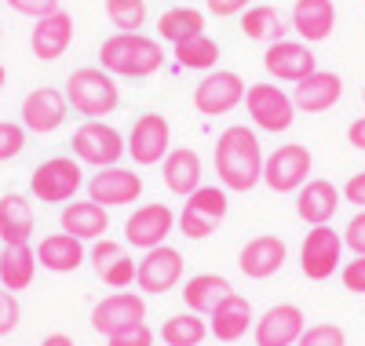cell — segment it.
Segmentation results:
<instances>
[{"instance_id":"cell-52","label":"cell","mask_w":365,"mask_h":346,"mask_svg":"<svg viewBox=\"0 0 365 346\" xmlns=\"http://www.w3.org/2000/svg\"><path fill=\"white\" fill-rule=\"evenodd\" d=\"M361 99H365V91H361Z\"/></svg>"},{"instance_id":"cell-39","label":"cell","mask_w":365,"mask_h":346,"mask_svg":"<svg viewBox=\"0 0 365 346\" xmlns=\"http://www.w3.org/2000/svg\"><path fill=\"white\" fill-rule=\"evenodd\" d=\"M135 270H139V263H132L128 256H120V259L110 263L99 277L106 281L110 288H132V285H135Z\"/></svg>"},{"instance_id":"cell-7","label":"cell","mask_w":365,"mask_h":346,"mask_svg":"<svg viewBox=\"0 0 365 346\" xmlns=\"http://www.w3.org/2000/svg\"><path fill=\"white\" fill-rule=\"evenodd\" d=\"M311 164L314 157L303 142H289V146H278L270 157H263V182L270 186L274 194H296L303 182L311 175Z\"/></svg>"},{"instance_id":"cell-1","label":"cell","mask_w":365,"mask_h":346,"mask_svg":"<svg viewBox=\"0 0 365 346\" xmlns=\"http://www.w3.org/2000/svg\"><path fill=\"white\" fill-rule=\"evenodd\" d=\"M216 175L223 190L249 194L256 182H263V146L249 124H230L216 139Z\"/></svg>"},{"instance_id":"cell-15","label":"cell","mask_w":365,"mask_h":346,"mask_svg":"<svg viewBox=\"0 0 365 346\" xmlns=\"http://www.w3.org/2000/svg\"><path fill=\"white\" fill-rule=\"evenodd\" d=\"M143 194V175H135L132 168H99L96 175L88 179V201H96L103 208H120V204H132Z\"/></svg>"},{"instance_id":"cell-33","label":"cell","mask_w":365,"mask_h":346,"mask_svg":"<svg viewBox=\"0 0 365 346\" xmlns=\"http://www.w3.org/2000/svg\"><path fill=\"white\" fill-rule=\"evenodd\" d=\"M208 335V321L201 318V313H175V318H168L161 325V342L165 346H201Z\"/></svg>"},{"instance_id":"cell-42","label":"cell","mask_w":365,"mask_h":346,"mask_svg":"<svg viewBox=\"0 0 365 346\" xmlns=\"http://www.w3.org/2000/svg\"><path fill=\"white\" fill-rule=\"evenodd\" d=\"M106 346H154V328H150L146 321H143V325H132V328H125V332L110 335Z\"/></svg>"},{"instance_id":"cell-11","label":"cell","mask_w":365,"mask_h":346,"mask_svg":"<svg viewBox=\"0 0 365 346\" xmlns=\"http://www.w3.org/2000/svg\"><path fill=\"white\" fill-rule=\"evenodd\" d=\"M66 113H70L66 91H58V88H34L22 99V128L37 132V135H51V132H58L66 124Z\"/></svg>"},{"instance_id":"cell-14","label":"cell","mask_w":365,"mask_h":346,"mask_svg":"<svg viewBox=\"0 0 365 346\" xmlns=\"http://www.w3.org/2000/svg\"><path fill=\"white\" fill-rule=\"evenodd\" d=\"M263 70L278 80L299 84L303 77H311L318 70V58H314L311 44H303V41H274L263 51Z\"/></svg>"},{"instance_id":"cell-24","label":"cell","mask_w":365,"mask_h":346,"mask_svg":"<svg viewBox=\"0 0 365 346\" xmlns=\"http://www.w3.org/2000/svg\"><path fill=\"white\" fill-rule=\"evenodd\" d=\"M165 186L179 197H190L197 186H201V175H205V164H201V153L190 150V146H179V150H168L165 157Z\"/></svg>"},{"instance_id":"cell-18","label":"cell","mask_w":365,"mask_h":346,"mask_svg":"<svg viewBox=\"0 0 365 346\" xmlns=\"http://www.w3.org/2000/svg\"><path fill=\"white\" fill-rule=\"evenodd\" d=\"M303 328H307L303 310L296 303H278L256 321L252 335H256V346H296Z\"/></svg>"},{"instance_id":"cell-40","label":"cell","mask_w":365,"mask_h":346,"mask_svg":"<svg viewBox=\"0 0 365 346\" xmlns=\"http://www.w3.org/2000/svg\"><path fill=\"white\" fill-rule=\"evenodd\" d=\"M120 256H125V244H117V241H110V237H99L96 244H91V251H88V259L96 263V273H103L110 263H117Z\"/></svg>"},{"instance_id":"cell-29","label":"cell","mask_w":365,"mask_h":346,"mask_svg":"<svg viewBox=\"0 0 365 346\" xmlns=\"http://www.w3.org/2000/svg\"><path fill=\"white\" fill-rule=\"evenodd\" d=\"M230 281L223 273H197L190 277L187 285H182V303H187L190 313H201V318H208L212 310H216L227 295H230Z\"/></svg>"},{"instance_id":"cell-35","label":"cell","mask_w":365,"mask_h":346,"mask_svg":"<svg viewBox=\"0 0 365 346\" xmlns=\"http://www.w3.org/2000/svg\"><path fill=\"white\" fill-rule=\"evenodd\" d=\"M175 226H179V234H182V237H190V241H205L212 230L220 226V219H212V215H205V211H197V208H190V204H182V211L175 215Z\"/></svg>"},{"instance_id":"cell-45","label":"cell","mask_w":365,"mask_h":346,"mask_svg":"<svg viewBox=\"0 0 365 346\" xmlns=\"http://www.w3.org/2000/svg\"><path fill=\"white\" fill-rule=\"evenodd\" d=\"M340 277H344V288H347V292L365 295V256H354L351 263H344Z\"/></svg>"},{"instance_id":"cell-34","label":"cell","mask_w":365,"mask_h":346,"mask_svg":"<svg viewBox=\"0 0 365 346\" xmlns=\"http://www.w3.org/2000/svg\"><path fill=\"white\" fill-rule=\"evenodd\" d=\"M106 19L117 33H139L146 26V0H106Z\"/></svg>"},{"instance_id":"cell-3","label":"cell","mask_w":365,"mask_h":346,"mask_svg":"<svg viewBox=\"0 0 365 346\" xmlns=\"http://www.w3.org/2000/svg\"><path fill=\"white\" fill-rule=\"evenodd\" d=\"M66 103L73 113H81L88 120H99V117H110L117 110L120 88L103 66H81L66 77Z\"/></svg>"},{"instance_id":"cell-49","label":"cell","mask_w":365,"mask_h":346,"mask_svg":"<svg viewBox=\"0 0 365 346\" xmlns=\"http://www.w3.org/2000/svg\"><path fill=\"white\" fill-rule=\"evenodd\" d=\"M41 346H77L70 335H63V332H51V335H44L41 339Z\"/></svg>"},{"instance_id":"cell-2","label":"cell","mask_w":365,"mask_h":346,"mask_svg":"<svg viewBox=\"0 0 365 346\" xmlns=\"http://www.w3.org/2000/svg\"><path fill=\"white\" fill-rule=\"evenodd\" d=\"M99 62L110 77H150L165 66V48L161 41L146 33H110L99 48Z\"/></svg>"},{"instance_id":"cell-48","label":"cell","mask_w":365,"mask_h":346,"mask_svg":"<svg viewBox=\"0 0 365 346\" xmlns=\"http://www.w3.org/2000/svg\"><path fill=\"white\" fill-rule=\"evenodd\" d=\"M347 142H351L354 150H365V117L351 120V128H347Z\"/></svg>"},{"instance_id":"cell-36","label":"cell","mask_w":365,"mask_h":346,"mask_svg":"<svg viewBox=\"0 0 365 346\" xmlns=\"http://www.w3.org/2000/svg\"><path fill=\"white\" fill-rule=\"evenodd\" d=\"M187 204L223 223V215H227V190H220V186H205V182H201L197 190L187 197Z\"/></svg>"},{"instance_id":"cell-28","label":"cell","mask_w":365,"mask_h":346,"mask_svg":"<svg viewBox=\"0 0 365 346\" xmlns=\"http://www.w3.org/2000/svg\"><path fill=\"white\" fill-rule=\"evenodd\" d=\"M34 204L22 194H4L0 197V241L4 244H29L34 237Z\"/></svg>"},{"instance_id":"cell-4","label":"cell","mask_w":365,"mask_h":346,"mask_svg":"<svg viewBox=\"0 0 365 346\" xmlns=\"http://www.w3.org/2000/svg\"><path fill=\"white\" fill-rule=\"evenodd\" d=\"M84 186V172L77 157H48L29 175V197L41 204H66Z\"/></svg>"},{"instance_id":"cell-38","label":"cell","mask_w":365,"mask_h":346,"mask_svg":"<svg viewBox=\"0 0 365 346\" xmlns=\"http://www.w3.org/2000/svg\"><path fill=\"white\" fill-rule=\"evenodd\" d=\"M26 150V128L15 120H0V164Z\"/></svg>"},{"instance_id":"cell-51","label":"cell","mask_w":365,"mask_h":346,"mask_svg":"<svg viewBox=\"0 0 365 346\" xmlns=\"http://www.w3.org/2000/svg\"><path fill=\"white\" fill-rule=\"evenodd\" d=\"M0 37H4V26H0Z\"/></svg>"},{"instance_id":"cell-44","label":"cell","mask_w":365,"mask_h":346,"mask_svg":"<svg viewBox=\"0 0 365 346\" xmlns=\"http://www.w3.org/2000/svg\"><path fill=\"white\" fill-rule=\"evenodd\" d=\"M344 248H351L354 256H365V208H358V215L344 230Z\"/></svg>"},{"instance_id":"cell-9","label":"cell","mask_w":365,"mask_h":346,"mask_svg":"<svg viewBox=\"0 0 365 346\" xmlns=\"http://www.w3.org/2000/svg\"><path fill=\"white\" fill-rule=\"evenodd\" d=\"M179 281H182V251L179 248L158 244V248L143 251L139 270H135V285L146 295H165L179 285Z\"/></svg>"},{"instance_id":"cell-22","label":"cell","mask_w":365,"mask_h":346,"mask_svg":"<svg viewBox=\"0 0 365 346\" xmlns=\"http://www.w3.org/2000/svg\"><path fill=\"white\" fill-rule=\"evenodd\" d=\"M292 29L303 44H322L336 29V4L332 0H296L292 4Z\"/></svg>"},{"instance_id":"cell-25","label":"cell","mask_w":365,"mask_h":346,"mask_svg":"<svg viewBox=\"0 0 365 346\" xmlns=\"http://www.w3.org/2000/svg\"><path fill=\"white\" fill-rule=\"evenodd\" d=\"M58 223H63V234H73L77 241H99L110 230V215L96 201H73L63 208Z\"/></svg>"},{"instance_id":"cell-12","label":"cell","mask_w":365,"mask_h":346,"mask_svg":"<svg viewBox=\"0 0 365 346\" xmlns=\"http://www.w3.org/2000/svg\"><path fill=\"white\" fill-rule=\"evenodd\" d=\"M143 321H146V299L139 292H113L91 310V328L106 339L132 325H143Z\"/></svg>"},{"instance_id":"cell-6","label":"cell","mask_w":365,"mask_h":346,"mask_svg":"<svg viewBox=\"0 0 365 346\" xmlns=\"http://www.w3.org/2000/svg\"><path fill=\"white\" fill-rule=\"evenodd\" d=\"M245 110H249V120L256 124V128L263 132H289L292 120H296V103L292 95H285V91L278 84L270 80H259V84H249L245 91Z\"/></svg>"},{"instance_id":"cell-47","label":"cell","mask_w":365,"mask_h":346,"mask_svg":"<svg viewBox=\"0 0 365 346\" xmlns=\"http://www.w3.org/2000/svg\"><path fill=\"white\" fill-rule=\"evenodd\" d=\"M205 8L220 19H230V15H241L249 8V0H205Z\"/></svg>"},{"instance_id":"cell-20","label":"cell","mask_w":365,"mask_h":346,"mask_svg":"<svg viewBox=\"0 0 365 346\" xmlns=\"http://www.w3.org/2000/svg\"><path fill=\"white\" fill-rule=\"evenodd\" d=\"M340 190L329 179H307L296 190V215L307 226H329V219L340 208Z\"/></svg>"},{"instance_id":"cell-5","label":"cell","mask_w":365,"mask_h":346,"mask_svg":"<svg viewBox=\"0 0 365 346\" xmlns=\"http://www.w3.org/2000/svg\"><path fill=\"white\" fill-rule=\"evenodd\" d=\"M70 146H73L77 161L91 164V168H113V164H120V157L128 153V142L120 139V132L106 120H84L73 132Z\"/></svg>"},{"instance_id":"cell-16","label":"cell","mask_w":365,"mask_h":346,"mask_svg":"<svg viewBox=\"0 0 365 346\" xmlns=\"http://www.w3.org/2000/svg\"><path fill=\"white\" fill-rule=\"evenodd\" d=\"M172 230H175V211L158 201V204H143V208L132 211V219L125 223V241H128L132 248L150 251V248L165 244Z\"/></svg>"},{"instance_id":"cell-8","label":"cell","mask_w":365,"mask_h":346,"mask_svg":"<svg viewBox=\"0 0 365 346\" xmlns=\"http://www.w3.org/2000/svg\"><path fill=\"white\" fill-rule=\"evenodd\" d=\"M245 80L234 70H208L201 77V84L194 88V110L205 113V117H220V113H230L245 103Z\"/></svg>"},{"instance_id":"cell-10","label":"cell","mask_w":365,"mask_h":346,"mask_svg":"<svg viewBox=\"0 0 365 346\" xmlns=\"http://www.w3.org/2000/svg\"><path fill=\"white\" fill-rule=\"evenodd\" d=\"M340 256H344V234H336L332 226H311V234L303 237V248H299L303 277L329 281L340 266Z\"/></svg>"},{"instance_id":"cell-50","label":"cell","mask_w":365,"mask_h":346,"mask_svg":"<svg viewBox=\"0 0 365 346\" xmlns=\"http://www.w3.org/2000/svg\"><path fill=\"white\" fill-rule=\"evenodd\" d=\"M8 84V70H4V62H0V88Z\"/></svg>"},{"instance_id":"cell-37","label":"cell","mask_w":365,"mask_h":346,"mask_svg":"<svg viewBox=\"0 0 365 346\" xmlns=\"http://www.w3.org/2000/svg\"><path fill=\"white\" fill-rule=\"evenodd\" d=\"M296 346H347V335L340 325H307Z\"/></svg>"},{"instance_id":"cell-19","label":"cell","mask_w":365,"mask_h":346,"mask_svg":"<svg viewBox=\"0 0 365 346\" xmlns=\"http://www.w3.org/2000/svg\"><path fill=\"white\" fill-rule=\"evenodd\" d=\"M285 256H289V248H285L282 237L259 234V237H252L245 248H241L237 266H241V273L252 277V281H267V277H274L285 266Z\"/></svg>"},{"instance_id":"cell-23","label":"cell","mask_w":365,"mask_h":346,"mask_svg":"<svg viewBox=\"0 0 365 346\" xmlns=\"http://www.w3.org/2000/svg\"><path fill=\"white\" fill-rule=\"evenodd\" d=\"M252 321H256V318H252V303H249L245 295L230 292L216 310L208 313V335H216L220 342H237L241 335L249 332Z\"/></svg>"},{"instance_id":"cell-21","label":"cell","mask_w":365,"mask_h":346,"mask_svg":"<svg viewBox=\"0 0 365 346\" xmlns=\"http://www.w3.org/2000/svg\"><path fill=\"white\" fill-rule=\"evenodd\" d=\"M344 99V80L329 70H314L311 77H303L292 88V103L303 113H325Z\"/></svg>"},{"instance_id":"cell-27","label":"cell","mask_w":365,"mask_h":346,"mask_svg":"<svg viewBox=\"0 0 365 346\" xmlns=\"http://www.w3.org/2000/svg\"><path fill=\"white\" fill-rule=\"evenodd\" d=\"M37 263L48 273H73L84 263V241H77L73 234H48L37 244Z\"/></svg>"},{"instance_id":"cell-43","label":"cell","mask_w":365,"mask_h":346,"mask_svg":"<svg viewBox=\"0 0 365 346\" xmlns=\"http://www.w3.org/2000/svg\"><path fill=\"white\" fill-rule=\"evenodd\" d=\"M4 4H8V8H11L15 15H26V19H34V22L63 8V4H58V0H4Z\"/></svg>"},{"instance_id":"cell-17","label":"cell","mask_w":365,"mask_h":346,"mask_svg":"<svg viewBox=\"0 0 365 346\" xmlns=\"http://www.w3.org/2000/svg\"><path fill=\"white\" fill-rule=\"evenodd\" d=\"M73 44V15L70 11H51L44 19L34 22V33H29V51L41 62H58Z\"/></svg>"},{"instance_id":"cell-30","label":"cell","mask_w":365,"mask_h":346,"mask_svg":"<svg viewBox=\"0 0 365 346\" xmlns=\"http://www.w3.org/2000/svg\"><path fill=\"white\" fill-rule=\"evenodd\" d=\"M241 33L256 44H274V41H285V22H282L278 8L256 4V8L241 11Z\"/></svg>"},{"instance_id":"cell-26","label":"cell","mask_w":365,"mask_h":346,"mask_svg":"<svg viewBox=\"0 0 365 346\" xmlns=\"http://www.w3.org/2000/svg\"><path fill=\"white\" fill-rule=\"evenodd\" d=\"M37 248L29 244H4L0 251V288L8 292H26L37 277Z\"/></svg>"},{"instance_id":"cell-41","label":"cell","mask_w":365,"mask_h":346,"mask_svg":"<svg viewBox=\"0 0 365 346\" xmlns=\"http://www.w3.org/2000/svg\"><path fill=\"white\" fill-rule=\"evenodd\" d=\"M19 318H22V306H19L15 292L0 288V339L11 335V332L19 328Z\"/></svg>"},{"instance_id":"cell-31","label":"cell","mask_w":365,"mask_h":346,"mask_svg":"<svg viewBox=\"0 0 365 346\" xmlns=\"http://www.w3.org/2000/svg\"><path fill=\"white\" fill-rule=\"evenodd\" d=\"M158 33H161V41H168V44H179V41H187V37H197V33H205V11H197V8H168L161 19H158Z\"/></svg>"},{"instance_id":"cell-46","label":"cell","mask_w":365,"mask_h":346,"mask_svg":"<svg viewBox=\"0 0 365 346\" xmlns=\"http://www.w3.org/2000/svg\"><path fill=\"white\" fill-rule=\"evenodd\" d=\"M344 201L354 204V208H365V172H358V175L347 179V186H344Z\"/></svg>"},{"instance_id":"cell-13","label":"cell","mask_w":365,"mask_h":346,"mask_svg":"<svg viewBox=\"0 0 365 346\" xmlns=\"http://www.w3.org/2000/svg\"><path fill=\"white\" fill-rule=\"evenodd\" d=\"M168 146H172V128L161 113H143L135 124H132V135H128V153L139 168H150V164H161L168 157Z\"/></svg>"},{"instance_id":"cell-32","label":"cell","mask_w":365,"mask_h":346,"mask_svg":"<svg viewBox=\"0 0 365 346\" xmlns=\"http://www.w3.org/2000/svg\"><path fill=\"white\" fill-rule=\"evenodd\" d=\"M175 51V62L182 70H216V62H220V44L212 41L208 33H197V37H187V41H179V44H172Z\"/></svg>"}]
</instances>
